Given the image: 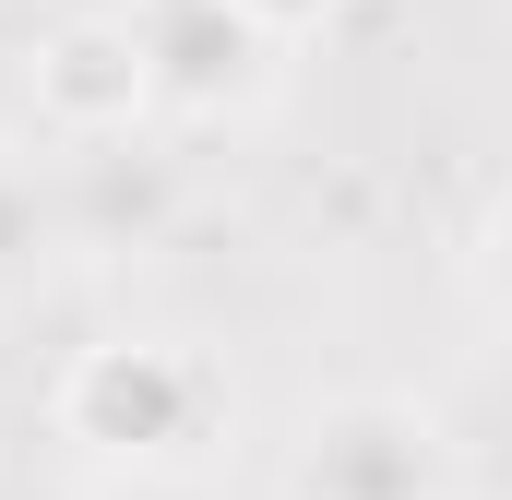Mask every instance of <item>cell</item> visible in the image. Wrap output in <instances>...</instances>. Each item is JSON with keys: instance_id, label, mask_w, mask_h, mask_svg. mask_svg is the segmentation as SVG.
Here are the masks:
<instances>
[{"instance_id": "1", "label": "cell", "mask_w": 512, "mask_h": 500, "mask_svg": "<svg viewBox=\"0 0 512 500\" xmlns=\"http://www.w3.org/2000/svg\"><path fill=\"white\" fill-rule=\"evenodd\" d=\"M441 489V429L405 417V405H346L310 429V465L298 500H429Z\"/></svg>"}, {"instance_id": "2", "label": "cell", "mask_w": 512, "mask_h": 500, "mask_svg": "<svg viewBox=\"0 0 512 500\" xmlns=\"http://www.w3.org/2000/svg\"><path fill=\"white\" fill-rule=\"evenodd\" d=\"M501 298H512V239H501Z\"/></svg>"}]
</instances>
